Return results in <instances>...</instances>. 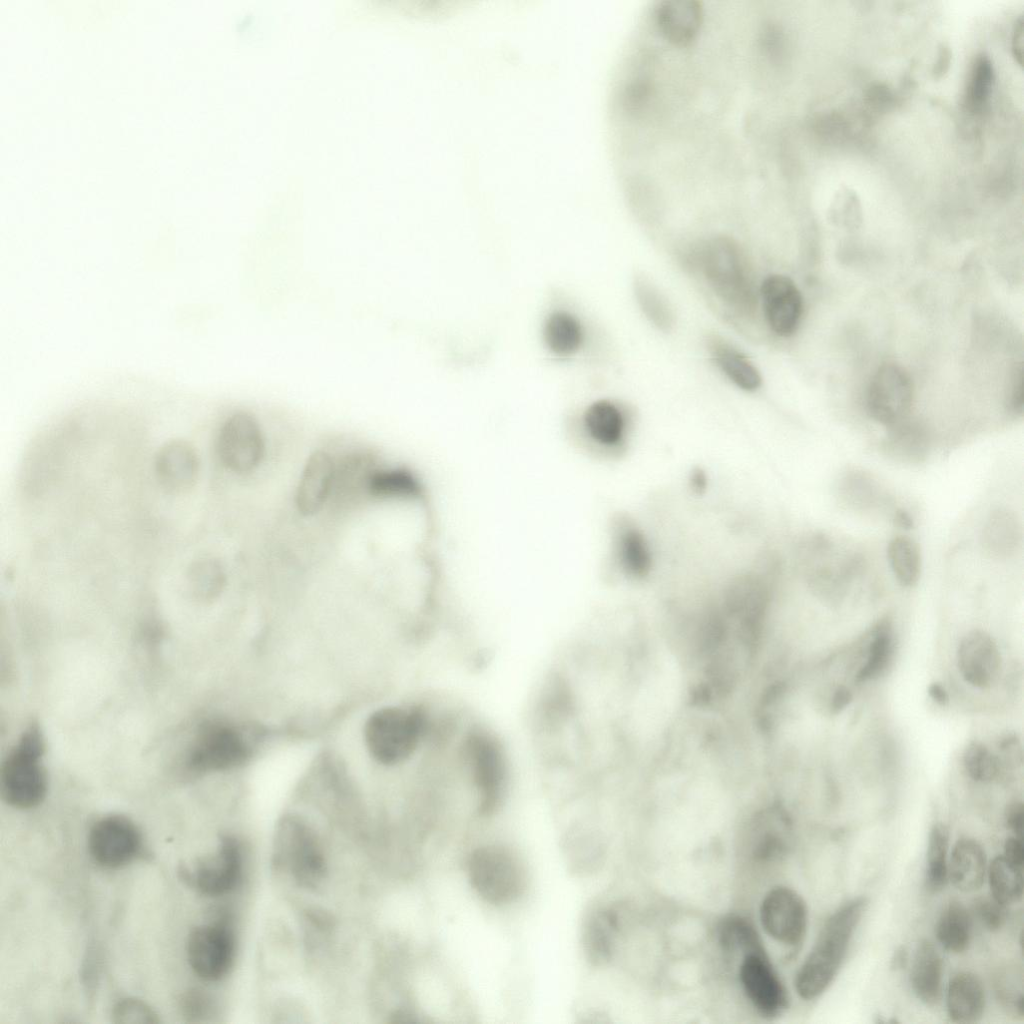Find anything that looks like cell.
Segmentation results:
<instances>
[{"mask_svg": "<svg viewBox=\"0 0 1024 1024\" xmlns=\"http://www.w3.org/2000/svg\"><path fill=\"white\" fill-rule=\"evenodd\" d=\"M430 731L428 714L418 707H386L366 721L367 749L378 762L393 765L408 759Z\"/></svg>", "mask_w": 1024, "mask_h": 1024, "instance_id": "cell-3", "label": "cell"}, {"mask_svg": "<svg viewBox=\"0 0 1024 1024\" xmlns=\"http://www.w3.org/2000/svg\"><path fill=\"white\" fill-rule=\"evenodd\" d=\"M706 476L701 470H695L691 475V486L697 492H701L706 487Z\"/></svg>", "mask_w": 1024, "mask_h": 1024, "instance_id": "cell-53", "label": "cell"}, {"mask_svg": "<svg viewBox=\"0 0 1024 1024\" xmlns=\"http://www.w3.org/2000/svg\"><path fill=\"white\" fill-rule=\"evenodd\" d=\"M987 858L976 840L960 838L954 844L948 861V880L962 892L979 889L985 879Z\"/></svg>", "mask_w": 1024, "mask_h": 1024, "instance_id": "cell-21", "label": "cell"}, {"mask_svg": "<svg viewBox=\"0 0 1024 1024\" xmlns=\"http://www.w3.org/2000/svg\"><path fill=\"white\" fill-rule=\"evenodd\" d=\"M956 656L958 670L971 686L985 689L996 682L1001 669V655L987 632H968L959 642Z\"/></svg>", "mask_w": 1024, "mask_h": 1024, "instance_id": "cell-16", "label": "cell"}, {"mask_svg": "<svg viewBox=\"0 0 1024 1024\" xmlns=\"http://www.w3.org/2000/svg\"><path fill=\"white\" fill-rule=\"evenodd\" d=\"M1003 856L1014 863L1015 865L1023 868L1024 863V845L1023 838L1017 836H1011L1006 839L1004 843Z\"/></svg>", "mask_w": 1024, "mask_h": 1024, "instance_id": "cell-45", "label": "cell"}, {"mask_svg": "<svg viewBox=\"0 0 1024 1024\" xmlns=\"http://www.w3.org/2000/svg\"><path fill=\"white\" fill-rule=\"evenodd\" d=\"M1005 824L1014 836L1023 838L1024 809L1021 801L1011 802L1005 809Z\"/></svg>", "mask_w": 1024, "mask_h": 1024, "instance_id": "cell-44", "label": "cell"}, {"mask_svg": "<svg viewBox=\"0 0 1024 1024\" xmlns=\"http://www.w3.org/2000/svg\"><path fill=\"white\" fill-rule=\"evenodd\" d=\"M216 449L222 464L235 473L253 471L264 455V438L258 421L245 411L230 415L220 427Z\"/></svg>", "mask_w": 1024, "mask_h": 1024, "instance_id": "cell-10", "label": "cell"}, {"mask_svg": "<svg viewBox=\"0 0 1024 1024\" xmlns=\"http://www.w3.org/2000/svg\"><path fill=\"white\" fill-rule=\"evenodd\" d=\"M942 959L933 943L922 939L916 946L910 983L916 997L925 1005H935L941 993Z\"/></svg>", "mask_w": 1024, "mask_h": 1024, "instance_id": "cell-24", "label": "cell"}, {"mask_svg": "<svg viewBox=\"0 0 1024 1024\" xmlns=\"http://www.w3.org/2000/svg\"><path fill=\"white\" fill-rule=\"evenodd\" d=\"M113 1021L126 1024L158 1023L157 1014L144 1002L137 999H122L113 1008Z\"/></svg>", "mask_w": 1024, "mask_h": 1024, "instance_id": "cell-42", "label": "cell"}, {"mask_svg": "<svg viewBox=\"0 0 1024 1024\" xmlns=\"http://www.w3.org/2000/svg\"><path fill=\"white\" fill-rule=\"evenodd\" d=\"M973 933V916L957 900H951L941 911L935 935L939 944L951 953H962L970 945Z\"/></svg>", "mask_w": 1024, "mask_h": 1024, "instance_id": "cell-27", "label": "cell"}, {"mask_svg": "<svg viewBox=\"0 0 1024 1024\" xmlns=\"http://www.w3.org/2000/svg\"><path fill=\"white\" fill-rule=\"evenodd\" d=\"M907 959L908 955L906 949L904 947L898 948L891 959L892 969L897 970L903 968L906 965Z\"/></svg>", "mask_w": 1024, "mask_h": 1024, "instance_id": "cell-52", "label": "cell"}, {"mask_svg": "<svg viewBox=\"0 0 1024 1024\" xmlns=\"http://www.w3.org/2000/svg\"><path fill=\"white\" fill-rule=\"evenodd\" d=\"M887 557L891 570L900 585L914 586L920 576L921 555L918 545L910 538L897 536L890 540Z\"/></svg>", "mask_w": 1024, "mask_h": 1024, "instance_id": "cell-34", "label": "cell"}, {"mask_svg": "<svg viewBox=\"0 0 1024 1024\" xmlns=\"http://www.w3.org/2000/svg\"><path fill=\"white\" fill-rule=\"evenodd\" d=\"M713 358L719 368L739 388L754 391L761 385V376L755 366L738 350L723 342L711 345Z\"/></svg>", "mask_w": 1024, "mask_h": 1024, "instance_id": "cell-33", "label": "cell"}, {"mask_svg": "<svg viewBox=\"0 0 1024 1024\" xmlns=\"http://www.w3.org/2000/svg\"><path fill=\"white\" fill-rule=\"evenodd\" d=\"M44 739L37 725H31L7 756L1 770V793L17 808L38 805L46 794V776L41 758Z\"/></svg>", "mask_w": 1024, "mask_h": 1024, "instance_id": "cell-4", "label": "cell"}, {"mask_svg": "<svg viewBox=\"0 0 1024 1024\" xmlns=\"http://www.w3.org/2000/svg\"><path fill=\"white\" fill-rule=\"evenodd\" d=\"M720 945L727 952H741L742 955L764 949L755 927L746 918L732 915L724 918L718 927Z\"/></svg>", "mask_w": 1024, "mask_h": 1024, "instance_id": "cell-36", "label": "cell"}, {"mask_svg": "<svg viewBox=\"0 0 1024 1024\" xmlns=\"http://www.w3.org/2000/svg\"><path fill=\"white\" fill-rule=\"evenodd\" d=\"M985 1003L983 984L975 974L962 971L950 979L946 992V1008L952 1021H978L985 1010Z\"/></svg>", "mask_w": 1024, "mask_h": 1024, "instance_id": "cell-23", "label": "cell"}, {"mask_svg": "<svg viewBox=\"0 0 1024 1024\" xmlns=\"http://www.w3.org/2000/svg\"><path fill=\"white\" fill-rule=\"evenodd\" d=\"M469 882L485 902L506 905L517 900L526 884L519 859L508 849L486 845L475 849L467 863Z\"/></svg>", "mask_w": 1024, "mask_h": 1024, "instance_id": "cell-5", "label": "cell"}, {"mask_svg": "<svg viewBox=\"0 0 1024 1024\" xmlns=\"http://www.w3.org/2000/svg\"><path fill=\"white\" fill-rule=\"evenodd\" d=\"M241 852L237 842L224 837L217 851L199 862L193 883L203 894L219 896L232 890L241 874Z\"/></svg>", "mask_w": 1024, "mask_h": 1024, "instance_id": "cell-18", "label": "cell"}, {"mask_svg": "<svg viewBox=\"0 0 1024 1024\" xmlns=\"http://www.w3.org/2000/svg\"><path fill=\"white\" fill-rule=\"evenodd\" d=\"M542 339L545 348L559 358L575 355L584 342V328L579 317L566 309H555L544 319Z\"/></svg>", "mask_w": 1024, "mask_h": 1024, "instance_id": "cell-25", "label": "cell"}, {"mask_svg": "<svg viewBox=\"0 0 1024 1024\" xmlns=\"http://www.w3.org/2000/svg\"><path fill=\"white\" fill-rule=\"evenodd\" d=\"M963 765L969 777L977 782H991L999 773L998 758L980 742H971L966 746Z\"/></svg>", "mask_w": 1024, "mask_h": 1024, "instance_id": "cell-39", "label": "cell"}, {"mask_svg": "<svg viewBox=\"0 0 1024 1024\" xmlns=\"http://www.w3.org/2000/svg\"><path fill=\"white\" fill-rule=\"evenodd\" d=\"M928 695L940 706H946L949 702L948 693L945 687L939 682H933L928 686Z\"/></svg>", "mask_w": 1024, "mask_h": 1024, "instance_id": "cell-49", "label": "cell"}, {"mask_svg": "<svg viewBox=\"0 0 1024 1024\" xmlns=\"http://www.w3.org/2000/svg\"><path fill=\"white\" fill-rule=\"evenodd\" d=\"M617 552L622 568L631 576L643 577L651 567V556L644 536L634 527L620 530Z\"/></svg>", "mask_w": 1024, "mask_h": 1024, "instance_id": "cell-35", "label": "cell"}, {"mask_svg": "<svg viewBox=\"0 0 1024 1024\" xmlns=\"http://www.w3.org/2000/svg\"><path fill=\"white\" fill-rule=\"evenodd\" d=\"M739 980L746 997L762 1017L772 1019L787 1008V991L765 949L742 955Z\"/></svg>", "mask_w": 1024, "mask_h": 1024, "instance_id": "cell-13", "label": "cell"}, {"mask_svg": "<svg viewBox=\"0 0 1024 1024\" xmlns=\"http://www.w3.org/2000/svg\"><path fill=\"white\" fill-rule=\"evenodd\" d=\"M949 830L943 823H935L930 829L926 851L925 888L929 893H938L948 883Z\"/></svg>", "mask_w": 1024, "mask_h": 1024, "instance_id": "cell-30", "label": "cell"}, {"mask_svg": "<svg viewBox=\"0 0 1024 1024\" xmlns=\"http://www.w3.org/2000/svg\"><path fill=\"white\" fill-rule=\"evenodd\" d=\"M459 747L463 770L477 794L478 811L490 816L501 806L509 782L503 746L492 733L474 727L466 732Z\"/></svg>", "mask_w": 1024, "mask_h": 1024, "instance_id": "cell-2", "label": "cell"}, {"mask_svg": "<svg viewBox=\"0 0 1024 1024\" xmlns=\"http://www.w3.org/2000/svg\"><path fill=\"white\" fill-rule=\"evenodd\" d=\"M760 293L770 328L781 337L791 336L803 313V299L796 284L787 276L774 274L763 281Z\"/></svg>", "mask_w": 1024, "mask_h": 1024, "instance_id": "cell-17", "label": "cell"}, {"mask_svg": "<svg viewBox=\"0 0 1024 1024\" xmlns=\"http://www.w3.org/2000/svg\"><path fill=\"white\" fill-rule=\"evenodd\" d=\"M703 269L716 294L738 311L754 303L752 286L738 246L727 237H715L705 246Z\"/></svg>", "mask_w": 1024, "mask_h": 1024, "instance_id": "cell-7", "label": "cell"}, {"mask_svg": "<svg viewBox=\"0 0 1024 1024\" xmlns=\"http://www.w3.org/2000/svg\"><path fill=\"white\" fill-rule=\"evenodd\" d=\"M335 464L325 451H315L307 459L296 490V506L305 516L318 513L325 504L335 480Z\"/></svg>", "mask_w": 1024, "mask_h": 1024, "instance_id": "cell-20", "label": "cell"}, {"mask_svg": "<svg viewBox=\"0 0 1024 1024\" xmlns=\"http://www.w3.org/2000/svg\"><path fill=\"white\" fill-rule=\"evenodd\" d=\"M893 653V635L888 622L877 627L870 643L866 661L856 675L858 682L874 679L888 665Z\"/></svg>", "mask_w": 1024, "mask_h": 1024, "instance_id": "cell-37", "label": "cell"}, {"mask_svg": "<svg viewBox=\"0 0 1024 1024\" xmlns=\"http://www.w3.org/2000/svg\"><path fill=\"white\" fill-rule=\"evenodd\" d=\"M199 458L192 445L171 440L158 450L154 469L160 485L170 493H185L194 487L199 475Z\"/></svg>", "mask_w": 1024, "mask_h": 1024, "instance_id": "cell-19", "label": "cell"}, {"mask_svg": "<svg viewBox=\"0 0 1024 1024\" xmlns=\"http://www.w3.org/2000/svg\"><path fill=\"white\" fill-rule=\"evenodd\" d=\"M183 1011L187 1017H200L205 1010L203 997L197 993L186 995L183 1000Z\"/></svg>", "mask_w": 1024, "mask_h": 1024, "instance_id": "cell-47", "label": "cell"}, {"mask_svg": "<svg viewBox=\"0 0 1024 1024\" xmlns=\"http://www.w3.org/2000/svg\"><path fill=\"white\" fill-rule=\"evenodd\" d=\"M619 925V911L614 907L596 909L587 917L582 939L585 956L591 964L602 966L610 961Z\"/></svg>", "mask_w": 1024, "mask_h": 1024, "instance_id": "cell-22", "label": "cell"}, {"mask_svg": "<svg viewBox=\"0 0 1024 1024\" xmlns=\"http://www.w3.org/2000/svg\"><path fill=\"white\" fill-rule=\"evenodd\" d=\"M141 845L139 831L122 816H108L92 827L88 846L93 859L100 865L116 868L130 862Z\"/></svg>", "mask_w": 1024, "mask_h": 1024, "instance_id": "cell-15", "label": "cell"}, {"mask_svg": "<svg viewBox=\"0 0 1024 1024\" xmlns=\"http://www.w3.org/2000/svg\"><path fill=\"white\" fill-rule=\"evenodd\" d=\"M893 522L896 526L902 529H910L913 527V520L911 516L903 509H898L894 512Z\"/></svg>", "mask_w": 1024, "mask_h": 1024, "instance_id": "cell-51", "label": "cell"}, {"mask_svg": "<svg viewBox=\"0 0 1024 1024\" xmlns=\"http://www.w3.org/2000/svg\"><path fill=\"white\" fill-rule=\"evenodd\" d=\"M1013 52L1019 64H1022V47H1023V20H1020L1015 25L1014 36H1013Z\"/></svg>", "mask_w": 1024, "mask_h": 1024, "instance_id": "cell-50", "label": "cell"}, {"mask_svg": "<svg viewBox=\"0 0 1024 1024\" xmlns=\"http://www.w3.org/2000/svg\"><path fill=\"white\" fill-rule=\"evenodd\" d=\"M368 489L371 494L381 497H417L420 486L409 472L404 470L379 471L370 475Z\"/></svg>", "mask_w": 1024, "mask_h": 1024, "instance_id": "cell-38", "label": "cell"}, {"mask_svg": "<svg viewBox=\"0 0 1024 1024\" xmlns=\"http://www.w3.org/2000/svg\"><path fill=\"white\" fill-rule=\"evenodd\" d=\"M852 693L845 686H839L836 688L831 699V711L834 714L840 713L844 710L852 701Z\"/></svg>", "mask_w": 1024, "mask_h": 1024, "instance_id": "cell-48", "label": "cell"}, {"mask_svg": "<svg viewBox=\"0 0 1024 1024\" xmlns=\"http://www.w3.org/2000/svg\"><path fill=\"white\" fill-rule=\"evenodd\" d=\"M1022 870L1003 855L995 857L988 867L991 896L1005 906L1019 902L1023 896Z\"/></svg>", "mask_w": 1024, "mask_h": 1024, "instance_id": "cell-31", "label": "cell"}, {"mask_svg": "<svg viewBox=\"0 0 1024 1024\" xmlns=\"http://www.w3.org/2000/svg\"><path fill=\"white\" fill-rule=\"evenodd\" d=\"M816 565L810 575L815 591L826 601L839 603L853 580L861 573L863 561L855 551L843 548L829 539L814 543Z\"/></svg>", "mask_w": 1024, "mask_h": 1024, "instance_id": "cell-11", "label": "cell"}, {"mask_svg": "<svg viewBox=\"0 0 1024 1024\" xmlns=\"http://www.w3.org/2000/svg\"><path fill=\"white\" fill-rule=\"evenodd\" d=\"M882 442V450L890 459L905 464H917L928 455L929 436L918 423L904 420L889 428Z\"/></svg>", "mask_w": 1024, "mask_h": 1024, "instance_id": "cell-26", "label": "cell"}, {"mask_svg": "<svg viewBox=\"0 0 1024 1024\" xmlns=\"http://www.w3.org/2000/svg\"><path fill=\"white\" fill-rule=\"evenodd\" d=\"M1021 538L1016 515L1008 509L994 510L983 527L982 544L993 557L1005 558L1014 553Z\"/></svg>", "mask_w": 1024, "mask_h": 1024, "instance_id": "cell-28", "label": "cell"}, {"mask_svg": "<svg viewBox=\"0 0 1024 1024\" xmlns=\"http://www.w3.org/2000/svg\"><path fill=\"white\" fill-rule=\"evenodd\" d=\"M993 82V67L986 56L978 58L974 65L970 83V102L973 106L983 105L991 91Z\"/></svg>", "mask_w": 1024, "mask_h": 1024, "instance_id": "cell-43", "label": "cell"}, {"mask_svg": "<svg viewBox=\"0 0 1024 1024\" xmlns=\"http://www.w3.org/2000/svg\"><path fill=\"white\" fill-rule=\"evenodd\" d=\"M187 951L190 966L200 978L219 980L232 965L234 938L222 924L202 925L191 933Z\"/></svg>", "mask_w": 1024, "mask_h": 1024, "instance_id": "cell-14", "label": "cell"}, {"mask_svg": "<svg viewBox=\"0 0 1024 1024\" xmlns=\"http://www.w3.org/2000/svg\"><path fill=\"white\" fill-rule=\"evenodd\" d=\"M638 298L647 317L661 329L671 325V314L661 295L646 283H640Z\"/></svg>", "mask_w": 1024, "mask_h": 1024, "instance_id": "cell-40", "label": "cell"}, {"mask_svg": "<svg viewBox=\"0 0 1024 1024\" xmlns=\"http://www.w3.org/2000/svg\"><path fill=\"white\" fill-rule=\"evenodd\" d=\"M760 922L776 942L795 947L807 930L808 912L804 899L793 889L777 886L768 891L760 905Z\"/></svg>", "mask_w": 1024, "mask_h": 1024, "instance_id": "cell-12", "label": "cell"}, {"mask_svg": "<svg viewBox=\"0 0 1024 1024\" xmlns=\"http://www.w3.org/2000/svg\"><path fill=\"white\" fill-rule=\"evenodd\" d=\"M189 591L198 599L211 600L224 589L227 576L222 563L213 557L193 561L186 571Z\"/></svg>", "mask_w": 1024, "mask_h": 1024, "instance_id": "cell-32", "label": "cell"}, {"mask_svg": "<svg viewBox=\"0 0 1024 1024\" xmlns=\"http://www.w3.org/2000/svg\"><path fill=\"white\" fill-rule=\"evenodd\" d=\"M913 396L912 380L906 370L898 364L885 363L870 381L867 411L876 422L890 428L907 419Z\"/></svg>", "mask_w": 1024, "mask_h": 1024, "instance_id": "cell-9", "label": "cell"}, {"mask_svg": "<svg viewBox=\"0 0 1024 1024\" xmlns=\"http://www.w3.org/2000/svg\"><path fill=\"white\" fill-rule=\"evenodd\" d=\"M276 864L303 887H315L324 876L325 861L313 831L301 819L284 817L274 841Z\"/></svg>", "mask_w": 1024, "mask_h": 1024, "instance_id": "cell-6", "label": "cell"}, {"mask_svg": "<svg viewBox=\"0 0 1024 1024\" xmlns=\"http://www.w3.org/2000/svg\"><path fill=\"white\" fill-rule=\"evenodd\" d=\"M972 916L988 931L1000 930L1007 920V906L990 897H979L974 900Z\"/></svg>", "mask_w": 1024, "mask_h": 1024, "instance_id": "cell-41", "label": "cell"}, {"mask_svg": "<svg viewBox=\"0 0 1024 1024\" xmlns=\"http://www.w3.org/2000/svg\"><path fill=\"white\" fill-rule=\"evenodd\" d=\"M585 430L596 442L606 446L618 444L624 433V417L620 409L608 400L592 403L583 417Z\"/></svg>", "mask_w": 1024, "mask_h": 1024, "instance_id": "cell-29", "label": "cell"}, {"mask_svg": "<svg viewBox=\"0 0 1024 1024\" xmlns=\"http://www.w3.org/2000/svg\"><path fill=\"white\" fill-rule=\"evenodd\" d=\"M867 904L865 897L853 898L827 918L795 977V989L802 999L813 1000L830 986Z\"/></svg>", "mask_w": 1024, "mask_h": 1024, "instance_id": "cell-1", "label": "cell"}, {"mask_svg": "<svg viewBox=\"0 0 1024 1024\" xmlns=\"http://www.w3.org/2000/svg\"><path fill=\"white\" fill-rule=\"evenodd\" d=\"M1023 403V369L1022 367H1020L1018 374H1016L1015 376L1012 387V393L1010 397V409L1015 414H1022L1024 406Z\"/></svg>", "mask_w": 1024, "mask_h": 1024, "instance_id": "cell-46", "label": "cell"}, {"mask_svg": "<svg viewBox=\"0 0 1024 1024\" xmlns=\"http://www.w3.org/2000/svg\"><path fill=\"white\" fill-rule=\"evenodd\" d=\"M248 756L242 735L233 727L211 722L200 727L188 751L186 767L192 773H207L235 767Z\"/></svg>", "mask_w": 1024, "mask_h": 1024, "instance_id": "cell-8", "label": "cell"}]
</instances>
